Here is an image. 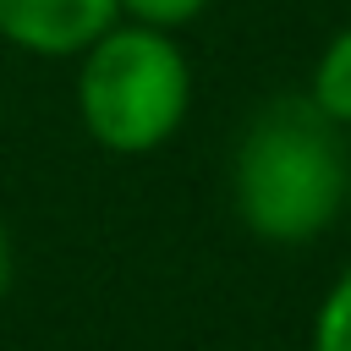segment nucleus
<instances>
[{
	"label": "nucleus",
	"instance_id": "3",
	"mask_svg": "<svg viewBox=\"0 0 351 351\" xmlns=\"http://www.w3.org/2000/svg\"><path fill=\"white\" fill-rule=\"evenodd\" d=\"M110 22L115 0H0V38L27 55H82Z\"/></svg>",
	"mask_w": 351,
	"mask_h": 351
},
{
	"label": "nucleus",
	"instance_id": "1",
	"mask_svg": "<svg viewBox=\"0 0 351 351\" xmlns=\"http://www.w3.org/2000/svg\"><path fill=\"white\" fill-rule=\"evenodd\" d=\"M346 192H351L346 137L307 93L269 99L247 121L230 165V203L258 241L269 247L318 241L340 219Z\"/></svg>",
	"mask_w": 351,
	"mask_h": 351
},
{
	"label": "nucleus",
	"instance_id": "5",
	"mask_svg": "<svg viewBox=\"0 0 351 351\" xmlns=\"http://www.w3.org/2000/svg\"><path fill=\"white\" fill-rule=\"evenodd\" d=\"M313 351H351V263L335 274L313 313Z\"/></svg>",
	"mask_w": 351,
	"mask_h": 351
},
{
	"label": "nucleus",
	"instance_id": "7",
	"mask_svg": "<svg viewBox=\"0 0 351 351\" xmlns=\"http://www.w3.org/2000/svg\"><path fill=\"white\" fill-rule=\"evenodd\" d=\"M11 285H16V241H11V230L0 219V302L11 296Z\"/></svg>",
	"mask_w": 351,
	"mask_h": 351
},
{
	"label": "nucleus",
	"instance_id": "2",
	"mask_svg": "<svg viewBox=\"0 0 351 351\" xmlns=\"http://www.w3.org/2000/svg\"><path fill=\"white\" fill-rule=\"evenodd\" d=\"M192 104V66L176 33L110 22L77 66V115L104 154H154L176 137Z\"/></svg>",
	"mask_w": 351,
	"mask_h": 351
},
{
	"label": "nucleus",
	"instance_id": "4",
	"mask_svg": "<svg viewBox=\"0 0 351 351\" xmlns=\"http://www.w3.org/2000/svg\"><path fill=\"white\" fill-rule=\"evenodd\" d=\"M307 99H313L340 132H351V27H340V33L318 49L313 77H307Z\"/></svg>",
	"mask_w": 351,
	"mask_h": 351
},
{
	"label": "nucleus",
	"instance_id": "6",
	"mask_svg": "<svg viewBox=\"0 0 351 351\" xmlns=\"http://www.w3.org/2000/svg\"><path fill=\"white\" fill-rule=\"evenodd\" d=\"M115 11L126 22H143V27H159V33H176L186 22H197L208 11V0H115Z\"/></svg>",
	"mask_w": 351,
	"mask_h": 351
}]
</instances>
